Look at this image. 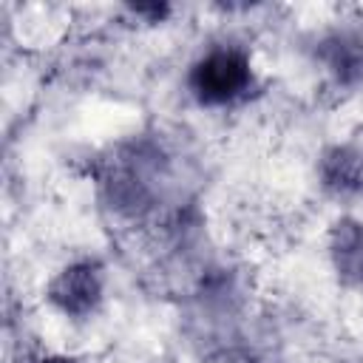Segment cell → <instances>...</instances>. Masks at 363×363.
<instances>
[{
    "mask_svg": "<svg viewBox=\"0 0 363 363\" xmlns=\"http://www.w3.org/2000/svg\"><path fill=\"white\" fill-rule=\"evenodd\" d=\"M187 85L201 105H227L244 96L252 85V68L238 48H213L190 68Z\"/></svg>",
    "mask_w": 363,
    "mask_h": 363,
    "instance_id": "1",
    "label": "cell"
},
{
    "mask_svg": "<svg viewBox=\"0 0 363 363\" xmlns=\"http://www.w3.org/2000/svg\"><path fill=\"white\" fill-rule=\"evenodd\" d=\"M329 252L337 278L349 286L363 289V224L354 218H340L332 227Z\"/></svg>",
    "mask_w": 363,
    "mask_h": 363,
    "instance_id": "3",
    "label": "cell"
},
{
    "mask_svg": "<svg viewBox=\"0 0 363 363\" xmlns=\"http://www.w3.org/2000/svg\"><path fill=\"white\" fill-rule=\"evenodd\" d=\"M40 363H79V360H74V357H65V354H51V357L40 360Z\"/></svg>",
    "mask_w": 363,
    "mask_h": 363,
    "instance_id": "6",
    "label": "cell"
},
{
    "mask_svg": "<svg viewBox=\"0 0 363 363\" xmlns=\"http://www.w3.org/2000/svg\"><path fill=\"white\" fill-rule=\"evenodd\" d=\"M48 301L68 318L91 315L102 301V272L91 261H79L57 272L48 284Z\"/></svg>",
    "mask_w": 363,
    "mask_h": 363,
    "instance_id": "2",
    "label": "cell"
},
{
    "mask_svg": "<svg viewBox=\"0 0 363 363\" xmlns=\"http://www.w3.org/2000/svg\"><path fill=\"white\" fill-rule=\"evenodd\" d=\"M323 182L340 193L363 190V150L332 147L323 156Z\"/></svg>",
    "mask_w": 363,
    "mask_h": 363,
    "instance_id": "5",
    "label": "cell"
},
{
    "mask_svg": "<svg viewBox=\"0 0 363 363\" xmlns=\"http://www.w3.org/2000/svg\"><path fill=\"white\" fill-rule=\"evenodd\" d=\"M323 62L340 82L363 79V40L352 34H335L320 48Z\"/></svg>",
    "mask_w": 363,
    "mask_h": 363,
    "instance_id": "4",
    "label": "cell"
}]
</instances>
